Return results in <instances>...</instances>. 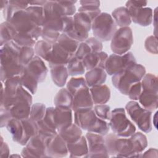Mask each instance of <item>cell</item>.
<instances>
[{
	"mask_svg": "<svg viewBox=\"0 0 158 158\" xmlns=\"http://www.w3.org/2000/svg\"><path fill=\"white\" fill-rule=\"evenodd\" d=\"M74 120L80 128L102 136L107 134L110 128L109 123L96 116L93 108L75 111Z\"/></svg>",
	"mask_w": 158,
	"mask_h": 158,
	"instance_id": "1",
	"label": "cell"
},
{
	"mask_svg": "<svg viewBox=\"0 0 158 158\" xmlns=\"http://www.w3.org/2000/svg\"><path fill=\"white\" fill-rule=\"evenodd\" d=\"M145 74L144 67L136 63L126 70L113 75L112 82L115 88L122 94L128 95L131 86L139 82Z\"/></svg>",
	"mask_w": 158,
	"mask_h": 158,
	"instance_id": "2",
	"label": "cell"
},
{
	"mask_svg": "<svg viewBox=\"0 0 158 158\" xmlns=\"http://www.w3.org/2000/svg\"><path fill=\"white\" fill-rule=\"evenodd\" d=\"M109 127L119 137L128 138L136 131V127L127 117L123 108H115L111 112Z\"/></svg>",
	"mask_w": 158,
	"mask_h": 158,
	"instance_id": "3",
	"label": "cell"
},
{
	"mask_svg": "<svg viewBox=\"0 0 158 158\" xmlns=\"http://www.w3.org/2000/svg\"><path fill=\"white\" fill-rule=\"evenodd\" d=\"M7 22L17 32L28 33L36 41L41 36L42 27L38 26L32 20L26 9L18 11Z\"/></svg>",
	"mask_w": 158,
	"mask_h": 158,
	"instance_id": "4",
	"label": "cell"
},
{
	"mask_svg": "<svg viewBox=\"0 0 158 158\" xmlns=\"http://www.w3.org/2000/svg\"><path fill=\"white\" fill-rule=\"evenodd\" d=\"M91 29L96 39L100 41H107L112 38L117 30V25L110 14L101 12L92 22Z\"/></svg>",
	"mask_w": 158,
	"mask_h": 158,
	"instance_id": "5",
	"label": "cell"
},
{
	"mask_svg": "<svg viewBox=\"0 0 158 158\" xmlns=\"http://www.w3.org/2000/svg\"><path fill=\"white\" fill-rule=\"evenodd\" d=\"M125 109L131 120L138 128L145 133L152 130V112L142 107L137 102L131 101L125 106Z\"/></svg>",
	"mask_w": 158,
	"mask_h": 158,
	"instance_id": "6",
	"label": "cell"
},
{
	"mask_svg": "<svg viewBox=\"0 0 158 158\" xmlns=\"http://www.w3.org/2000/svg\"><path fill=\"white\" fill-rule=\"evenodd\" d=\"M133 43V32L129 27L117 30L111 38L110 48L114 54L123 55L128 52Z\"/></svg>",
	"mask_w": 158,
	"mask_h": 158,
	"instance_id": "7",
	"label": "cell"
},
{
	"mask_svg": "<svg viewBox=\"0 0 158 158\" xmlns=\"http://www.w3.org/2000/svg\"><path fill=\"white\" fill-rule=\"evenodd\" d=\"M136 63V59L131 52L128 51L123 55L112 54L108 56L104 70L109 75H114Z\"/></svg>",
	"mask_w": 158,
	"mask_h": 158,
	"instance_id": "8",
	"label": "cell"
},
{
	"mask_svg": "<svg viewBox=\"0 0 158 158\" xmlns=\"http://www.w3.org/2000/svg\"><path fill=\"white\" fill-rule=\"evenodd\" d=\"M53 136L38 133L30 139L26 146L22 149V156L26 157H47V146L50 139Z\"/></svg>",
	"mask_w": 158,
	"mask_h": 158,
	"instance_id": "9",
	"label": "cell"
},
{
	"mask_svg": "<svg viewBox=\"0 0 158 158\" xmlns=\"http://www.w3.org/2000/svg\"><path fill=\"white\" fill-rule=\"evenodd\" d=\"M86 139L88 146V155L89 157H108L109 155L107 152L105 138L102 135L88 132L86 134Z\"/></svg>",
	"mask_w": 158,
	"mask_h": 158,
	"instance_id": "10",
	"label": "cell"
},
{
	"mask_svg": "<svg viewBox=\"0 0 158 158\" xmlns=\"http://www.w3.org/2000/svg\"><path fill=\"white\" fill-rule=\"evenodd\" d=\"M131 20L141 26H148L152 22V10L150 7H139L131 5L129 1L126 2Z\"/></svg>",
	"mask_w": 158,
	"mask_h": 158,
	"instance_id": "11",
	"label": "cell"
},
{
	"mask_svg": "<svg viewBox=\"0 0 158 158\" xmlns=\"http://www.w3.org/2000/svg\"><path fill=\"white\" fill-rule=\"evenodd\" d=\"M20 48L13 41L8 42L1 46V67H5L20 64L19 61V54Z\"/></svg>",
	"mask_w": 158,
	"mask_h": 158,
	"instance_id": "12",
	"label": "cell"
},
{
	"mask_svg": "<svg viewBox=\"0 0 158 158\" xmlns=\"http://www.w3.org/2000/svg\"><path fill=\"white\" fill-rule=\"evenodd\" d=\"M74 57L75 54L67 51L56 42L52 46V49L48 62L50 68L58 65H67Z\"/></svg>",
	"mask_w": 158,
	"mask_h": 158,
	"instance_id": "13",
	"label": "cell"
},
{
	"mask_svg": "<svg viewBox=\"0 0 158 158\" xmlns=\"http://www.w3.org/2000/svg\"><path fill=\"white\" fill-rule=\"evenodd\" d=\"M68 153L67 143L63 139L59 133L56 134L50 139L46 149L47 157H65Z\"/></svg>",
	"mask_w": 158,
	"mask_h": 158,
	"instance_id": "14",
	"label": "cell"
},
{
	"mask_svg": "<svg viewBox=\"0 0 158 158\" xmlns=\"http://www.w3.org/2000/svg\"><path fill=\"white\" fill-rule=\"evenodd\" d=\"M72 109L70 107L56 106L54 117L57 132L67 128L72 124Z\"/></svg>",
	"mask_w": 158,
	"mask_h": 158,
	"instance_id": "15",
	"label": "cell"
},
{
	"mask_svg": "<svg viewBox=\"0 0 158 158\" xmlns=\"http://www.w3.org/2000/svg\"><path fill=\"white\" fill-rule=\"evenodd\" d=\"M93 107V102L88 86L80 89L74 94L71 107L73 110L91 109Z\"/></svg>",
	"mask_w": 158,
	"mask_h": 158,
	"instance_id": "16",
	"label": "cell"
},
{
	"mask_svg": "<svg viewBox=\"0 0 158 158\" xmlns=\"http://www.w3.org/2000/svg\"><path fill=\"white\" fill-rule=\"evenodd\" d=\"M25 68L35 77L38 83L43 82L48 73V69L41 59L38 56H34L31 61L25 66Z\"/></svg>",
	"mask_w": 158,
	"mask_h": 158,
	"instance_id": "17",
	"label": "cell"
},
{
	"mask_svg": "<svg viewBox=\"0 0 158 158\" xmlns=\"http://www.w3.org/2000/svg\"><path fill=\"white\" fill-rule=\"evenodd\" d=\"M138 100L143 108L152 112L156 110L158 106L157 90L142 89Z\"/></svg>",
	"mask_w": 158,
	"mask_h": 158,
	"instance_id": "18",
	"label": "cell"
},
{
	"mask_svg": "<svg viewBox=\"0 0 158 158\" xmlns=\"http://www.w3.org/2000/svg\"><path fill=\"white\" fill-rule=\"evenodd\" d=\"M108 57L107 53L101 51L98 52H93L87 55L83 60V63L85 69L90 70L96 67H101L104 69L105 63Z\"/></svg>",
	"mask_w": 158,
	"mask_h": 158,
	"instance_id": "19",
	"label": "cell"
},
{
	"mask_svg": "<svg viewBox=\"0 0 158 158\" xmlns=\"http://www.w3.org/2000/svg\"><path fill=\"white\" fill-rule=\"evenodd\" d=\"M107 73L104 69L96 67L88 70L85 74V81L88 87H93L103 85L106 81Z\"/></svg>",
	"mask_w": 158,
	"mask_h": 158,
	"instance_id": "20",
	"label": "cell"
},
{
	"mask_svg": "<svg viewBox=\"0 0 158 158\" xmlns=\"http://www.w3.org/2000/svg\"><path fill=\"white\" fill-rule=\"evenodd\" d=\"M89 92L93 104H104L110 98V91L106 85H101L91 87Z\"/></svg>",
	"mask_w": 158,
	"mask_h": 158,
	"instance_id": "21",
	"label": "cell"
},
{
	"mask_svg": "<svg viewBox=\"0 0 158 158\" xmlns=\"http://www.w3.org/2000/svg\"><path fill=\"white\" fill-rule=\"evenodd\" d=\"M67 148L70 157H88V146L86 137L81 136V138L75 143L67 144Z\"/></svg>",
	"mask_w": 158,
	"mask_h": 158,
	"instance_id": "22",
	"label": "cell"
},
{
	"mask_svg": "<svg viewBox=\"0 0 158 158\" xmlns=\"http://www.w3.org/2000/svg\"><path fill=\"white\" fill-rule=\"evenodd\" d=\"M23 125V137L20 142L21 145H26L30 139L38 133V126L36 122L28 117L21 120Z\"/></svg>",
	"mask_w": 158,
	"mask_h": 158,
	"instance_id": "23",
	"label": "cell"
},
{
	"mask_svg": "<svg viewBox=\"0 0 158 158\" xmlns=\"http://www.w3.org/2000/svg\"><path fill=\"white\" fill-rule=\"evenodd\" d=\"M28 6V2L25 1H8L5 7L2 9L4 18L9 21L18 11L25 10Z\"/></svg>",
	"mask_w": 158,
	"mask_h": 158,
	"instance_id": "24",
	"label": "cell"
},
{
	"mask_svg": "<svg viewBox=\"0 0 158 158\" xmlns=\"http://www.w3.org/2000/svg\"><path fill=\"white\" fill-rule=\"evenodd\" d=\"M55 12L60 17L72 16L76 11L75 3L77 1H51Z\"/></svg>",
	"mask_w": 158,
	"mask_h": 158,
	"instance_id": "25",
	"label": "cell"
},
{
	"mask_svg": "<svg viewBox=\"0 0 158 158\" xmlns=\"http://www.w3.org/2000/svg\"><path fill=\"white\" fill-rule=\"evenodd\" d=\"M81 6L78 9V12H82L89 17L93 22L101 13L99 8L100 2L98 1H81Z\"/></svg>",
	"mask_w": 158,
	"mask_h": 158,
	"instance_id": "26",
	"label": "cell"
},
{
	"mask_svg": "<svg viewBox=\"0 0 158 158\" xmlns=\"http://www.w3.org/2000/svg\"><path fill=\"white\" fill-rule=\"evenodd\" d=\"M59 135L67 143H73L78 141L81 136L82 131L75 123H72L67 128L59 131Z\"/></svg>",
	"mask_w": 158,
	"mask_h": 158,
	"instance_id": "27",
	"label": "cell"
},
{
	"mask_svg": "<svg viewBox=\"0 0 158 158\" xmlns=\"http://www.w3.org/2000/svg\"><path fill=\"white\" fill-rule=\"evenodd\" d=\"M113 18L116 25L121 27H128L131 22L129 12L127 7H119L112 12Z\"/></svg>",
	"mask_w": 158,
	"mask_h": 158,
	"instance_id": "28",
	"label": "cell"
},
{
	"mask_svg": "<svg viewBox=\"0 0 158 158\" xmlns=\"http://www.w3.org/2000/svg\"><path fill=\"white\" fill-rule=\"evenodd\" d=\"M51 75L54 84L62 87L65 85L69 73L66 65H58L51 68Z\"/></svg>",
	"mask_w": 158,
	"mask_h": 158,
	"instance_id": "29",
	"label": "cell"
},
{
	"mask_svg": "<svg viewBox=\"0 0 158 158\" xmlns=\"http://www.w3.org/2000/svg\"><path fill=\"white\" fill-rule=\"evenodd\" d=\"M20 81L21 85L31 94H34L36 93L38 81L34 76L27 70L25 67L22 74L20 75Z\"/></svg>",
	"mask_w": 158,
	"mask_h": 158,
	"instance_id": "30",
	"label": "cell"
},
{
	"mask_svg": "<svg viewBox=\"0 0 158 158\" xmlns=\"http://www.w3.org/2000/svg\"><path fill=\"white\" fill-rule=\"evenodd\" d=\"M7 130L12 136L13 140L20 144L23 137V125L21 120L12 118L6 125Z\"/></svg>",
	"mask_w": 158,
	"mask_h": 158,
	"instance_id": "31",
	"label": "cell"
},
{
	"mask_svg": "<svg viewBox=\"0 0 158 158\" xmlns=\"http://www.w3.org/2000/svg\"><path fill=\"white\" fill-rule=\"evenodd\" d=\"M88 32L83 25L73 20L72 27L65 34L78 42H83L88 38Z\"/></svg>",
	"mask_w": 158,
	"mask_h": 158,
	"instance_id": "32",
	"label": "cell"
},
{
	"mask_svg": "<svg viewBox=\"0 0 158 158\" xmlns=\"http://www.w3.org/2000/svg\"><path fill=\"white\" fill-rule=\"evenodd\" d=\"M73 96L67 88L60 89L54 99L55 106L72 107Z\"/></svg>",
	"mask_w": 158,
	"mask_h": 158,
	"instance_id": "33",
	"label": "cell"
},
{
	"mask_svg": "<svg viewBox=\"0 0 158 158\" xmlns=\"http://www.w3.org/2000/svg\"><path fill=\"white\" fill-rule=\"evenodd\" d=\"M17 31L14 27L7 21H5L1 24L0 35H1V46L6 43L13 40L14 36Z\"/></svg>",
	"mask_w": 158,
	"mask_h": 158,
	"instance_id": "34",
	"label": "cell"
},
{
	"mask_svg": "<svg viewBox=\"0 0 158 158\" xmlns=\"http://www.w3.org/2000/svg\"><path fill=\"white\" fill-rule=\"evenodd\" d=\"M57 43L65 50L73 54H75L80 44V42L72 39L64 33L60 34Z\"/></svg>",
	"mask_w": 158,
	"mask_h": 158,
	"instance_id": "35",
	"label": "cell"
},
{
	"mask_svg": "<svg viewBox=\"0 0 158 158\" xmlns=\"http://www.w3.org/2000/svg\"><path fill=\"white\" fill-rule=\"evenodd\" d=\"M130 139L133 144L135 152L139 157H140L141 156L139 154H141L148 145L146 136L141 132H137L134 133L131 136H130Z\"/></svg>",
	"mask_w": 158,
	"mask_h": 158,
	"instance_id": "36",
	"label": "cell"
},
{
	"mask_svg": "<svg viewBox=\"0 0 158 158\" xmlns=\"http://www.w3.org/2000/svg\"><path fill=\"white\" fill-rule=\"evenodd\" d=\"M53 44L42 40L36 42L35 45V52L40 57L45 60H48L52 49Z\"/></svg>",
	"mask_w": 158,
	"mask_h": 158,
	"instance_id": "37",
	"label": "cell"
},
{
	"mask_svg": "<svg viewBox=\"0 0 158 158\" xmlns=\"http://www.w3.org/2000/svg\"><path fill=\"white\" fill-rule=\"evenodd\" d=\"M67 69L69 75L71 76L81 75L85 71V67L82 60H80L75 57L69 61L67 65Z\"/></svg>",
	"mask_w": 158,
	"mask_h": 158,
	"instance_id": "38",
	"label": "cell"
},
{
	"mask_svg": "<svg viewBox=\"0 0 158 158\" xmlns=\"http://www.w3.org/2000/svg\"><path fill=\"white\" fill-rule=\"evenodd\" d=\"M12 41L20 48H33L36 44V40H35L29 34L22 32H17L14 36Z\"/></svg>",
	"mask_w": 158,
	"mask_h": 158,
	"instance_id": "39",
	"label": "cell"
},
{
	"mask_svg": "<svg viewBox=\"0 0 158 158\" xmlns=\"http://www.w3.org/2000/svg\"><path fill=\"white\" fill-rule=\"evenodd\" d=\"M32 20L38 26L42 27L44 22L43 7L30 6L26 9Z\"/></svg>",
	"mask_w": 158,
	"mask_h": 158,
	"instance_id": "40",
	"label": "cell"
},
{
	"mask_svg": "<svg viewBox=\"0 0 158 158\" xmlns=\"http://www.w3.org/2000/svg\"><path fill=\"white\" fill-rule=\"evenodd\" d=\"M85 79L83 77H73L68 81L67 84V89L73 95L80 89L86 86Z\"/></svg>",
	"mask_w": 158,
	"mask_h": 158,
	"instance_id": "41",
	"label": "cell"
},
{
	"mask_svg": "<svg viewBox=\"0 0 158 158\" xmlns=\"http://www.w3.org/2000/svg\"><path fill=\"white\" fill-rule=\"evenodd\" d=\"M35 50L31 47H22L19 54V63L23 65L26 66L33 58Z\"/></svg>",
	"mask_w": 158,
	"mask_h": 158,
	"instance_id": "42",
	"label": "cell"
},
{
	"mask_svg": "<svg viewBox=\"0 0 158 158\" xmlns=\"http://www.w3.org/2000/svg\"><path fill=\"white\" fill-rule=\"evenodd\" d=\"M46 106L42 103H35L32 105L30 111V116L33 120L38 122L41 120L46 113Z\"/></svg>",
	"mask_w": 158,
	"mask_h": 158,
	"instance_id": "43",
	"label": "cell"
},
{
	"mask_svg": "<svg viewBox=\"0 0 158 158\" xmlns=\"http://www.w3.org/2000/svg\"><path fill=\"white\" fill-rule=\"evenodd\" d=\"M93 50L90 44L85 40L81 42L75 54V57L80 60H83L87 55L93 53Z\"/></svg>",
	"mask_w": 158,
	"mask_h": 158,
	"instance_id": "44",
	"label": "cell"
},
{
	"mask_svg": "<svg viewBox=\"0 0 158 158\" xmlns=\"http://www.w3.org/2000/svg\"><path fill=\"white\" fill-rule=\"evenodd\" d=\"M93 110L98 117L104 120H109L111 112L109 106L106 104H98L94 107Z\"/></svg>",
	"mask_w": 158,
	"mask_h": 158,
	"instance_id": "45",
	"label": "cell"
},
{
	"mask_svg": "<svg viewBox=\"0 0 158 158\" xmlns=\"http://www.w3.org/2000/svg\"><path fill=\"white\" fill-rule=\"evenodd\" d=\"M60 34L61 33L58 31L42 27V33L41 37L43 40L51 43V44H54L57 41Z\"/></svg>",
	"mask_w": 158,
	"mask_h": 158,
	"instance_id": "46",
	"label": "cell"
},
{
	"mask_svg": "<svg viewBox=\"0 0 158 158\" xmlns=\"http://www.w3.org/2000/svg\"><path fill=\"white\" fill-rule=\"evenodd\" d=\"M157 38L153 35L148 36L144 43V46L147 51L150 53L157 54Z\"/></svg>",
	"mask_w": 158,
	"mask_h": 158,
	"instance_id": "47",
	"label": "cell"
},
{
	"mask_svg": "<svg viewBox=\"0 0 158 158\" xmlns=\"http://www.w3.org/2000/svg\"><path fill=\"white\" fill-rule=\"evenodd\" d=\"M142 91V88H141V82H138L134 85H133L129 91L128 96H129L130 99L135 101V100H138L139 96L141 93Z\"/></svg>",
	"mask_w": 158,
	"mask_h": 158,
	"instance_id": "48",
	"label": "cell"
},
{
	"mask_svg": "<svg viewBox=\"0 0 158 158\" xmlns=\"http://www.w3.org/2000/svg\"><path fill=\"white\" fill-rule=\"evenodd\" d=\"M1 109V127H6L9 121L13 118L9 109Z\"/></svg>",
	"mask_w": 158,
	"mask_h": 158,
	"instance_id": "49",
	"label": "cell"
},
{
	"mask_svg": "<svg viewBox=\"0 0 158 158\" xmlns=\"http://www.w3.org/2000/svg\"><path fill=\"white\" fill-rule=\"evenodd\" d=\"M1 154L0 157H6L9 156L10 150L9 148L8 145L6 144V142L3 141L2 138L1 136Z\"/></svg>",
	"mask_w": 158,
	"mask_h": 158,
	"instance_id": "50",
	"label": "cell"
},
{
	"mask_svg": "<svg viewBox=\"0 0 158 158\" xmlns=\"http://www.w3.org/2000/svg\"><path fill=\"white\" fill-rule=\"evenodd\" d=\"M129 2L136 7H143L147 5V1H128Z\"/></svg>",
	"mask_w": 158,
	"mask_h": 158,
	"instance_id": "51",
	"label": "cell"
},
{
	"mask_svg": "<svg viewBox=\"0 0 158 158\" xmlns=\"http://www.w3.org/2000/svg\"><path fill=\"white\" fill-rule=\"evenodd\" d=\"M47 1H32L28 2V4L31 6H41L43 7L46 3Z\"/></svg>",
	"mask_w": 158,
	"mask_h": 158,
	"instance_id": "52",
	"label": "cell"
},
{
	"mask_svg": "<svg viewBox=\"0 0 158 158\" xmlns=\"http://www.w3.org/2000/svg\"><path fill=\"white\" fill-rule=\"evenodd\" d=\"M154 153L157 154V150L156 149L151 148L149 150H148L146 152H145L144 154L142 156H143V157H155L154 156Z\"/></svg>",
	"mask_w": 158,
	"mask_h": 158,
	"instance_id": "53",
	"label": "cell"
}]
</instances>
